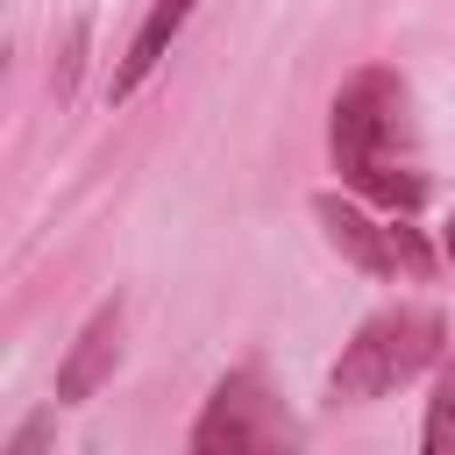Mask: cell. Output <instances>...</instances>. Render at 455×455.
Here are the masks:
<instances>
[{"mask_svg":"<svg viewBox=\"0 0 455 455\" xmlns=\"http://www.w3.org/2000/svg\"><path fill=\"white\" fill-rule=\"evenodd\" d=\"M78 50H85V21H71V36H64V57H57V71H50L57 100H71V85H78Z\"/></svg>","mask_w":455,"mask_h":455,"instance_id":"obj_8","label":"cell"},{"mask_svg":"<svg viewBox=\"0 0 455 455\" xmlns=\"http://www.w3.org/2000/svg\"><path fill=\"white\" fill-rule=\"evenodd\" d=\"M284 427L270 419V398L256 384V370H235L220 377V391L206 398L199 427H192V448L199 455H249V448H277Z\"/></svg>","mask_w":455,"mask_h":455,"instance_id":"obj_3","label":"cell"},{"mask_svg":"<svg viewBox=\"0 0 455 455\" xmlns=\"http://www.w3.org/2000/svg\"><path fill=\"white\" fill-rule=\"evenodd\" d=\"M36 448H43V419H28V427L7 441V455H36Z\"/></svg>","mask_w":455,"mask_h":455,"instance_id":"obj_9","label":"cell"},{"mask_svg":"<svg viewBox=\"0 0 455 455\" xmlns=\"http://www.w3.org/2000/svg\"><path fill=\"white\" fill-rule=\"evenodd\" d=\"M327 149H334L341 185H355L363 199H377V206H391V213H412V206L427 199V178H419L412 156H405V85H398L384 64L355 71V78L334 92Z\"/></svg>","mask_w":455,"mask_h":455,"instance_id":"obj_1","label":"cell"},{"mask_svg":"<svg viewBox=\"0 0 455 455\" xmlns=\"http://www.w3.org/2000/svg\"><path fill=\"white\" fill-rule=\"evenodd\" d=\"M427 455H455V363L441 370V384H434V398H427Z\"/></svg>","mask_w":455,"mask_h":455,"instance_id":"obj_7","label":"cell"},{"mask_svg":"<svg viewBox=\"0 0 455 455\" xmlns=\"http://www.w3.org/2000/svg\"><path fill=\"white\" fill-rule=\"evenodd\" d=\"M114 348H121V306H100V313L85 320V334L71 341L64 370H57V405L92 398V391H100V377L114 370Z\"/></svg>","mask_w":455,"mask_h":455,"instance_id":"obj_5","label":"cell"},{"mask_svg":"<svg viewBox=\"0 0 455 455\" xmlns=\"http://www.w3.org/2000/svg\"><path fill=\"white\" fill-rule=\"evenodd\" d=\"M313 220L327 228V242L355 263V270H370V277H391V270H405L398 263V242H391V228H377L363 206H348V199H334V192H320L313 199Z\"/></svg>","mask_w":455,"mask_h":455,"instance_id":"obj_4","label":"cell"},{"mask_svg":"<svg viewBox=\"0 0 455 455\" xmlns=\"http://www.w3.org/2000/svg\"><path fill=\"white\" fill-rule=\"evenodd\" d=\"M448 256H455V220H448Z\"/></svg>","mask_w":455,"mask_h":455,"instance_id":"obj_10","label":"cell"},{"mask_svg":"<svg viewBox=\"0 0 455 455\" xmlns=\"http://www.w3.org/2000/svg\"><path fill=\"white\" fill-rule=\"evenodd\" d=\"M441 341H448V327H441L434 306H391V313L363 320L355 341H348L341 363H334V398L363 405V398H384V391L412 384V377L441 355Z\"/></svg>","mask_w":455,"mask_h":455,"instance_id":"obj_2","label":"cell"},{"mask_svg":"<svg viewBox=\"0 0 455 455\" xmlns=\"http://www.w3.org/2000/svg\"><path fill=\"white\" fill-rule=\"evenodd\" d=\"M185 14H192V0H156V7H149V21L135 28V43H128V57H121V71H114V85H107L114 100H128V92L164 64V50H171V36L185 28Z\"/></svg>","mask_w":455,"mask_h":455,"instance_id":"obj_6","label":"cell"}]
</instances>
